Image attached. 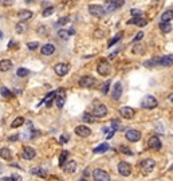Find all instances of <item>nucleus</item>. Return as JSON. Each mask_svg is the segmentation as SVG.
<instances>
[{
  "mask_svg": "<svg viewBox=\"0 0 173 181\" xmlns=\"http://www.w3.org/2000/svg\"><path fill=\"white\" fill-rule=\"evenodd\" d=\"M116 55H117V52H113V54H110V59H114V58H116Z\"/></svg>",
  "mask_w": 173,
  "mask_h": 181,
  "instance_id": "obj_52",
  "label": "nucleus"
},
{
  "mask_svg": "<svg viewBox=\"0 0 173 181\" xmlns=\"http://www.w3.org/2000/svg\"><path fill=\"white\" fill-rule=\"evenodd\" d=\"M35 156H36V152H35V149L34 148H31V146H24L23 148L21 157H23L24 160H32Z\"/></svg>",
  "mask_w": 173,
  "mask_h": 181,
  "instance_id": "obj_14",
  "label": "nucleus"
},
{
  "mask_svg": "<svg viewBox=\"0 0 173 181\" xmlns=\"http://www.w3.org/2000/svg\"><path fill=\"white\" fill-rule=\"evenodd\" d=\"M154 166H156V161L152 160V158H146V160H142L140 162V168L145 174L150 173L154 169Z\"/></svg>",
  "mask_w": 173,
  "mask_h": 181,
  "instance_id": "obj_2",
  "label": "nucleus"
},
{
  "mask_svg": "<svg viewBox=\"0 0 173 181\" xmlns=\"http://www.w3.org/2000/svg\"><path fill=\"white\" fill-rule=\"evenodd\" d=\"M79 181H86V180H79Z\"/></svg>",
  "mask_w": 173,
  "mask_h": 181,
  "instance_id": "obj_56",
  "label": "nucleus"
},
{
  "mask_svg": "<svg viewBox=\"0 0 173 181\" xmlns=\"http://www.w3.org/2000/svg\"><path fill=\"white\" fill-rule=\"evenodd\" d=\"M74 132L77 133V136H79V137H89L91 134V129L90 127H87L86 125H79V126H77L75 127V130Z\"/></svg>",
  "mask_w": 173,
  "mask_h": 181,
  "instance_id": "obj_11",
  "label": "nucleus"
},
{
  "mask_svg": "<svg viewBox=\"0 0 173 181\" xmlns=\"http://www.w3.org/2000/svg\"><path fill=\"white\" fill-rule=\"evenodd\" d=\"M12 46H15V42H12V40H11V42H10V44H8V47H12Z\"/></svg>",
  "mask_w": 173,
  "mask_h": 181,
  "instance_id": "obj_53",
  "label": "nucleus"
},
{
  "mask_svg": "<svg viewBox=\"0 0 173 181\" xmlns=\"http://www.w3.org/2000/svg\"><path fill=\"white\" fill-rule=\"evenodd\" d=\"M77 162L75 161H69V162H66V165L63 166V170H64V173H67V174H73L74 172L77 170Z\"/></svg>",
  "mask_w": 173,
  "mask_h": 181,
  "instance_id": "obj_17",
  "label": "nucleus"
},
{
  "mask_svg": "<svg viewBox=\"0 0 173 181\" xmlns=\"http://www.w3.org/2000/svg\"><path fill=\"white\" fill-rule=\"evenodd\" d=\"M148 143H149V146L152 149H157L158 150L160 148H161V141H160V138L157 136H152L149 138V141H148Z\"/></svg>",
  "mask_w": 173,
  "mask_h": 181,
  "instance_id": "obj_18",
  "label": "nucleus"
},
{
  "mask_svg": "<svg viewBox=\"0 0 173 181\" xmlns=\"http://www.w3.org/2000/svg\"><path fill=\"white\" fill-rule=\"evenodd\" d=\"M89 11H90V14L93 16L95 18H102L105 14H106V10H105V7H102V5H98V4H91L89 5Z\"/></svg>",
  "mask_w": 173,
  "mask_h": 181,
  "instance_id": "obj_5",
  "label": "nucleus"
},
{
  "mask_svg": "<svg viewBox=\"0 0 173 181\" xmlns=\"http://www.w3.org/2000/svg\"><path fill=\"white\" fill-rule=\"evenodd\" d=\"M145 51H146V48H145L144 44L133 46V54H134V55H142V54H145Z\"/></svg>",
  "mask_w": 173,
  "mask_h": 181,
  "instance_id": "obj_26",
  "label": "nucleus"
},
{
  "mask_svg": "<svg viewBox=\"0 0 173 181\" xmlns=\"http://www.w3.org/2000/svg\"><path fill=\"white\" fill-rule=\"evenodd\" d=\"M112 127H113V130L116 132V130H118L119 129V123H118V120H113V122H112Z\"/></svg>",
  "mask_w": 173,
  "mask_h": 181,
  "instance_id": "obj_45",
  "label": "nucleus"
},
{
  "mask_svg": "<svg viewBox=\"0 0 173 181\" xmlns=\"http://www.w3.org/2000/svg\"><path fill=\"white\" fill-rule=\"evenodd\" d=\"M54 51H55V46L51 44V43H47V44H44L42 47L43 55H51V54H54Z\"/></svg>",
  "mask_w": 173,
  "mask_h": 181,
  "instance_id": "obj_22",
  "label": "nucleus"
},
{
  "mask_svg": "<svg viewBox=\"0 0 173 181\" xmlns=\"http://www.w3.org/2000/svg\"><path fill=\"white\" fill-rule=\"evenodd\" d=\"M158 102H157L156 97L153 95H145L142 99H141V107L144 109H154L157 107Z\"/></svg>",
  "mask_w": 173,
  "mask_h": 181,
  "instance_id": "obj_1",
  "label": "nucleus"
},
{
  "mask_svg": "<svg viewBox=\"0 0 173 181\" xmlns=\"http://www.w3.org/2000/svg\"><path fill=\"white\" fill-rule=\"evenodd\" d=\"M110 64H109V62L107 61H101L100 63L97 64V71H98V74L102 77H106V75H109L110 74Z\"/></svg>",
  "mask_w": 173,
  "mask_h": 181,
  "instance_id": "obj_3",
  "label": "nucleus"
},
{
  "mask_svg": "<svg viewBox=\"0 0 173 181\" xmlns=\"http://www.w3.org/2000/svg\"><path fill=\"white\" fill-rule=\"evenodd\" d=\"M121 95H122V85L119 82H117L116 85H114L113 87V93H112V97H113V99H116V101H118L119 98H121Z\"/></svg>",
  "mask_w": 173,
  "mask_h": 181,
  "instance_id": "obj_16",
  "label": "nucleus"
},
{
  "mask_svg": "<svg viewBox=\"0 0 173 181\" xmlns=\"http://www.w3.org/2000/svg\"><path fill=\"white\" fill-rule=\"evenodd\" d=\"M55 94H57V93H55V91H50L47 95H46V98L43 99V102H46V104H47V105H50L51 98H54V97H55ZM43 102H42V104H43Z\"/></svg>",
  "mask_w": 173,
  "mask_h": 181,
  "instance_id": "obj_35",
  "label": "nucleus"
},
{
  "mask_svg": "<svg viewBox=\"0 0 173 181\" xmlns=\"http://www.w3.org/2000/svg\"><path fill=\"white\" fill-rule=\"evenodd\" d=\"M160 62H161V57H154L153 59H149V61H146L144 63L145 67H156L160 64Z\"/></svg>",
  "mask_w": 173,
  "mask_h": 181,
  "instance_id": "obj_21",
  "label": "nucleus"
},
{
  "mask_svg": "<svg viewBox=\"0 0 173 181\" xmlns=\"http://www.w3.org/2000/svg\"><path fill=\"white\" fill-rule=\"evenodd\" d=\"M12 67V62L10 59H2L0 61V71H8Z\"/></svg>",
  "mask_w": 173,
  "mask_h": 181,
  "instance_id": "obj_23",
  "label": "nucleus"
},
{
  "mask_svg": "<svg viewBox=\"0 0 173 181\" xmlns=\"http://www.w3.org/2000/svg\"><path fill=\"white\" fill-rule=\"evenodd\" d=\"M27 47H28V50H34V51H35V50L39 47V43L38 42H28L27 43Z\"/></svg>",
  "mask_w": 173,
  "mask_h": 181,
  "instance_id": "obj_42",
  "label": "nucleus"
},
{
  "mask_svg": "<svg viewBox=\"0 0 173 181\" xmlns=\"http://www.w3.org/2000/svg\"><path fill=\"white\" fill-rule=\"evenodd\" d=\"M173 64V55H165V57L161 58V62H160V66L162 67H169Z\"/></svg>",
  "mask_w": 173,
  "mask_h": 181,
  "instance_id": "obj_20",
  "label": "nucleus"
},
{
  "mask_svg": "<svg viewBox=\"0 0 173 181\" xmlns=\"http://www.w3.org/2000/svg\"><path fill=\"white\" fill-rule=\"evenodd\" d=\"M169 101H171V102H173V93H172L171 95H169Z\"/></svg>",
  "mask_w": 173,
  "mask_h": 181,
  "instance_id": "obj_54",
  "label": "nucleus"
},
{
  "mask_svg": "<svg viewBox=\"0 0 173 181\" xmlns=\"http://www.w3.org/2000/svg\"><path fill=\"white\" fill-rule=\"evenodd\" d=\"M67 21H69V18H60L59 20H58V26H63V24H66Z\"/></svg>",
  "mask_w": 173,
  "mask_h": 181,
  "instance_id": "obj_47",
  "label": "nucleus"
},
{
  "mask_svg": "<svg viewBox=\"0 0 173 181\" xmlns=\"http://www.w3.org/2000/svg\"><path fill=\"white\" fill-rule=\"evenodd\" d=\"M58 35H59L60 39H69V31L66 30H60L59 32H58Z\"/></svg>",
  "mask_w": 173,
  "mask_h": 181,
  "instance_id": "obj_40",
  "label": "nucleus"
},
{
  "mask_svg": "<svg viewBox=\"0 0 173 181\" xmlns=\"http://www.w3.org/2000/svg\"><path fill=\"white\" fill-rule=\"evenodd\" d=\"M0 38H3V32H2V31H0Z\"/></svg>",
  "mask_w": 173,
  "mask_h": 181,
  "instance_id": "obj_55",
  "label": "nucleus"
},
{
  "mask_svg": "<svg viewBox=\"0 0 173 181\" xmlns=\"http://www.w3.org/2000/svg\"><path fill=\"white\" fill-rule=\"evenodd\" d=\"M31 18H32V12L28 11V10H23V11L19 12V19H20V21H23V23L26 20L31 19Z\"/></svg>",
  "mask_w": 173,
  "mask_h": 181,
  "instance_id": "obj_24",
  "label": "nucleus"
},
{
  "mask_svg": "<svg viewBox=\"0 0 173 181\" xmlns=\"http://www.w3.org/2000/svg\"><path fill=\"white\" fill-rule=\"evenodd\" d=\"M160 30L162 31V32H169V31L172 30V24H169V23H161L160 24Z\"/></svg>",
  "mask_w": 173,
  "mask_h": 181,
  "instance_id": "obj_34",
  "label": "nucleus"
},
{
  "mask_svg": "<svg viewBox=\"0 0 173 181\" xmlns=\"http://www.w3.org/2000/svg\"><path fill=\"white\" fill-rule=\"evenodd\" d=\"M125 137H126V140H128V141L137 142L138 140L141 138V133L138 132V130H135V129H129L128 132L125 133Z\"/></svg>",
  "mask_w": 173,
  "mask_h": 181,
  "instance_id": "obj_10",
  "label": "nucleus"
},
{
  "mask_svg": "<svg viewBox=\"0 0 173 181\" xmlns=\"http://www.w3.org/2000/svg\"><path fill=\"white\" fill-rule=\"evenodd\" d=\"M93 177H94L95 181H110L109 173L103 169H94L93 170Z\"/></svg>",
  "mask_w": 173,
  "mask_h": 181,
  "instance_id": "obj_4",
  "label": "nucleus"
},
{
  "mask_svg": "<svg viewBox=\"0 0 173 181\" xmlns=\"http://www.w3.org/2000/svg\"><path fill=\"white\" fill-rule=\"evenodd\" d=\"M121 36H122V32H119V34H118V35H117V36H116V38H113L112 40H110V42H109V44H107V47H112V46H113V44H116V43H117V42H118V40H119V39H121Z\"/></svg>",
  "mask_w": 173,
  "mask_h": 181,
  "instance_id": "obj_38",
  "label": "nucleus"
},
{
  "mask_svg": "<svg viewBox=\"0 0 173 181\" xmlns=\"http://www.w3.org/2000/svg\"><path fill=\"white\" fill-rule=\"evenodd\" d=\"M107 149H109V143H106V142H103V143H101V145H98V148H95L94 149V153H103V152H106Z\"/></svg>",
  "mask_w": 173,
  "mask_h": 181,
  "instance_id": "obj_30",
  "label": "nucleus"
},
{
  "mask_svg": "<svg viewBox=\"0 0 173 181\" xmlns=\"http://www.w3.org/2000/svg\"><path fill=\"white\" fill-rule=\"evenodd\" d=\"M3 181H20V176L15 174V176H10V177H3Z\"/></svg>",
  "mask_w": 173,
  "mask_h": 181,
  "instance_id": "obj_39",
  "label": "nucleus"
},
{
  "mask_svg": "<svg viewBox=\"0 0 173 181\" xmlns=\"http://www.w3.org/2000/svg\"><path fill=\"white\" fill-rule=\"evenodd\" d=\"M16 74H18V77H26L30 74V71L27 70V68H18Z\"/></svg>",
  "mask_w": 173,
  "mask_h": 181,
  "instance_id": "obj_37",
  "label": "nucleus"
},
{
  "mask_svg": "<svg viewBox=\"0 0 173 181\" xmlns=\"http://www.w3.org/2000/svg\"><path fill=\"white\" fill-rule=\"evenodd\" d=\"M23 123H24V118L23 117H16V118H15V121H12L11 127H12V129H16V127L21 126Z\"/></svg>",
  "mask_w": 173,
  "mask_h": 181,
  "instance_id": "obj_28",
  "label": "nucleus"
},
{
  "mask_svg": "<svg viewBox=\"0 0 173 181\" xmlns=\"http://www.w3.org/2000/svg\"><path fill=\"white\" fill-rule=\"evenodd\" d=\"M69 138H70V137H69V134H63V136L60 137V140H59V141H60V143H66L67 141H69Z\"/></svg>",
  "mask_w": 173,
  "mask_h": 181,
  "instance_id": "obj_49",
  "label": "nucleus"
},
{
  "mask_svg": "<svg viewBox=\"0 0 173 181\" xmlns=\"http://www.w3.org/2000/svg\"><path fill=\"white\" fill-rule=\"evenodd\" d=\"M31 173L36 174V176H41V177L47 176V172H46L44 169H42V168H32V169H31Z\"/></svg>",
  "mask_w": 173,
  "mask_h": 181,
  "instance_id": "obj_29",
  "label": "nucleus"
},
{
  "mask_svg": "<svg viewBox=\"0 0 173 181\" xmlns=\"http://www.w3.org/2000/svg\"><path fill=\"white\" fill-rule=\"evenodd\" d=\"M83 121H85V122H89V123H93V122H94V115H93V114H90V113H85V114H83Z\"/></svg>",
  "mask_w": 173,
  "mask_h": 181,
  "instance_id": "obj_33",
  "label": "nucleus"
},
{
  "mask_svg": "<svg viewBox=\"0 0 173 181\" xmlns=\"http://www.w3.org/2000/svg\"><path fill=\"white\" fill-rule=\"evenodd\" d=\"M132 15L134 18H141V15H142V12L140 10H132Z\"/></svg>",
  "mask_w": 173,
  "mask_h": 181,
  "instance_id": "obj_46",
  "label": "nucleus"
},
{
  "mask_svg": "<svg viewBox=\"0 0 173 181\" xmlns=\"http://www.w3.org/2000/svg\"><path fill=\"white\" fill-rule=\"evenodd\" d=\"M18 138H19V136H11L10 137V141H16Z\"/></svg>",
  "mask_w": 173,
  "mask_h": 181,
  "instance_id": "obj_51",
  "label": "nucleus"
},
{
  "mask_svg": "<svg viewBox=\"0 0 173 181\" xmlns=\"http://www.w3.org/2000/svg\"><path fill=\"white\" fill-rule=\"evenodd\" d=\"M91 114L94 115L95 118H102V117H105V115L107 114V107L105 105L100 104V105H97L94 107V110L91 111Z\"/></svg>",
  "mask_w": 173,
  "mask_h": 181,
  "instance_id": "obj_9",
  "label": "nucleus"
},
{
  "mask_svg": "<svg viewBox=\"0 0 173 181\" xmlns=\"http://www.w3.org/2000/svg\"><path fill=\"white\" fill-rule=\"evenodd\" d=\"M64 101H66V90L64 89H59L55 94V102H57V106L59 109L63 107Z\"/></svg>",
  "mask_w": 173,
  "mask_h": 181,
  "instance_id": "obj_8",
  "label": "nucleus"
},
{
  "mask_svg": "<svg viewBox=\"0 0 173 181\" xmlns=\"http://www.w3.org/2000/svg\"><path fill=\"white\" fill-rule=\"evenodd\" d=\"M118 173L121 174V176H123V177L130 176V174H132V166L128 164V162L121 161L118 164Z\"/></svg>",
  "mask_w": 173,
  "mask_h": 181,
  "instance_id": "obj_7",
  "label": "nucleus"
},
{
  "mask_svg": "<svg viewBox=\"0 0 173 181\" xmlns=\"http://www.w3.org/2000/svg\"><path fill=\"white\" fill-rule=\"evenodd\" d=\"M109 87H110V79L106 81V82L102 85V93H103V94H107V91H109Z\"/></svg>",
  "mask_w": 173,
  "mask_h": 181,
  "instance_id": "obj_41",
  "label": "nucleus"
},
{
  "mask_svg": "<svg viewBox=\"0 0 173 181\" xmlns=\"http://www.w3.org/2000/svg\"><path fill=\"white\" fill-rule=\"evenodd\" d=\"M11 156H12V153L8 148H2L0 149V157H2L3 160H10Z\"/></svg>",
  "mask_w": 173,
  "mask_h": 181,
  "instance_id": "obj_27",
  "label": "nucleus"
},
{
  "mask_svg": "<svg viewBox=\"0 0 173 181\" xmlns=\"http://www.w3.org/2000/svg\"><path fill=\"white\" fill-rule=\"evenodd\" d=\"M119 152H123V154H128V156L133 154V152L129 148H126V146H119Z\"/></svg>",
  "mask_w": 173,
  "mask_h": 181,
  "instance_id": "obj_43",
  "label": "nucleus"
},
{
  "mask_svg": "<svg viewBox=\"0 0 173 181\" xmlns=\"http://www.w3.org/2000/svg\"><path fill=\"white\" fill-rule=\"evenodd\" d=\"M144 35H145V34L142 32V31H141V32H138L137 35L134 36V39H133V40H134V42H138V40H141V39L144 38Z\"/></svg>",
  "mask_w": 173,
  "mask_h": 181,
  "instance_id": "obj_48",
  "label": "nucleus"
},
{
  "mask_svg": "<svg viewBox=\"0 0 173 181\" xmlns=\"http://www.w3.org/2000/svg\"><path fill=\"white\" fill-rule=\"evenodd\" d=\"M67 157H69V152L63 150V152H62V154H60V158H59V165H60L62 168L64 166V161L67 160Z\"/></svg>",
  "mask_w": 173,
  "mask_h": 181,
  "instance_id": "obj_32",
  "label": "nucleus"
},
{
  "mask_svg": "<svg viewBox=\"0 0 173 181\" xmlns=\"http://www.w3.org/2000/svg\"><path fill=\"white\" fill-rule=\"evenodd\" d=\"M113 136H114V130H112V132H110L109 134H107V136H106V138H107V140H110Z\"/></svg>",
  "mask_w": 173,
  "mask_h": 181,
  "instance_id": "obj_50",
  "label": "nucleus"
},
{
  "mask_svg": "<svg viewBox=\"0 0 173 181\" xmlns=\"http://www.w3.org/2000/svg\"><path fill=\"white\" fill-rule=\"evenodd\" d=\"M52 12H54V8H52V7H48V8H46V10L43 11V14H42V15H43L44 18H47V16H50Z\"/></svg>",
  "mask_w": 173,
  "mask_h": 181,
  "instance_id": "obj_44",
  "label": "nucleus"
},
{
  "mask_svg": "<svg viewBox=\"0 0 173 181\" xmlns=\"http://www.w3.org/2000/svg\"><path fill=\"white\" fill-rule=\"evenodd\" d=\"M54 70H55V73H57L59 77H63V75H66V74L69 73L70 66L67 63H58V64H55Z\"/></svg>",
  "mask_w": 173,
  "mask_h": 181,
  "instance_id": "obj_13",
  "label": "nucleus"
},
{
  "mask_svg": "<svg viewBox=\"0 0 173 181\" xmlns=\"http://www.w3.org/2000/svg\"><path fill=\"white\" fill-rule=\"evenodd\" d=\"M128 24H134L137 27H145L148 26V20L144 19V18H133L132 20L128 21Z\"/></svg>",
  "mask_w": 173,
  "mask_h": 181,
  "instance_id": "obj_19",
  "label": "nucleus"
},
{
  "mask_svg": "<svg viewBox=\"0 0 173 181\" xmlns=\"http://www.w3.org/2000/svg\"><path fill=\"white\" fill-rule=\"evenodd\" d=\"M0 94L4 97V98H7V99L12 98V93L7 89V87H2V89H0Z\"/></svg>",
  "mask_w": 173,
  "mask_h": 181,
  "instance_id": "obj_31",
  "label": "nucleus"
},
{
  "mask_svg": "<svg viewBox=\"0 0 173 181\" xmlns=\"http://www.w3.org/2000/svg\"><path fill=\"white\" fill-rule=\"evenodd\" d=\"M173 19V11L168 10L161 15V23H169V20Z\"/></svg>",
  "mask_w": 173,
  "mask_h": 181,
  "instance_id": "obj_25",
  "label": "nucleus"
},
{
  "mask_svg": "<svg viewBox=\"0 0 173 181\" xmlns=\"http://www.w3.org/2000/svg\"><path fill=\"white\" fill-rule=\"evenodd\" d=\"M123 0H110V2H106V7H105V10L106 11H114V10H117V8H119V7H122L123 5Z\"/></svg>",
  "mask_w": 173,
  "mask_h": 181,
  "instance_id": "obj_12",
  "label": "nucleus"
},
{
  "mask_svg": "<svg viewBox=\"0 0 173 181\" xmlns=\"http://www.w3.org/2000/svg\"><path fill=\"white\" fill-rule=\"evenodd\" d=\"M0 172H2V166H0Z\"/></svg>",
  "mask_w": 173,
  "mask_h": 181,
  "instance_id": "obj_57",
  "label": "nucleus"
},
{
  "mask_svg": "<svg viewBox=\"0 0 173 181\" xmlns=\"http://www.w3.org/2000/svg\"><path fill=\"white\" fill-rule=\"evenodd\" d=\"M26 30H27V26L23 23V21H20V23H18V24H16V31H18V32H19V34L24 32V31H26Z\"/></svg>",
  "mask_w": 173,
  "mask_h": 181,
  "instance_id": "obj_36",
  "label": "nucleus"
},
{
  "mask_svg": "<svg viewBox=\"0 0 173 181\" xmlns=\"http://www.w3.org/2000/svg\"><path fill=\"white\" fill-rule=\"evenodd\" d=\"M95 83H97V81H95V78H93L91 75L82 77L81 79H79V86L83 87V89H90V87L95 86Z\"/></svg>",
  "mask_w": 173,
  "mask_h": 181,
  "instance_id": "obj_6",
  "label": "nucleus"
},
{
  "mask_svg": "<svg viewBox=\"0 0 173 181\" xmlns=\"http://www.w3.org/2000/svg\"><path fill=\"white\" fill-rule=\"evenodd\" d=\"M119 114L126 120H130V118L134 117V110L132 107H129V106H123V107L119 109Z\"/></svg>",
  "mask_w": 173,
  "mask_h": 181,
  "instance_id": "obj_15",
  "label": "nucleus"
}]
</instances>
